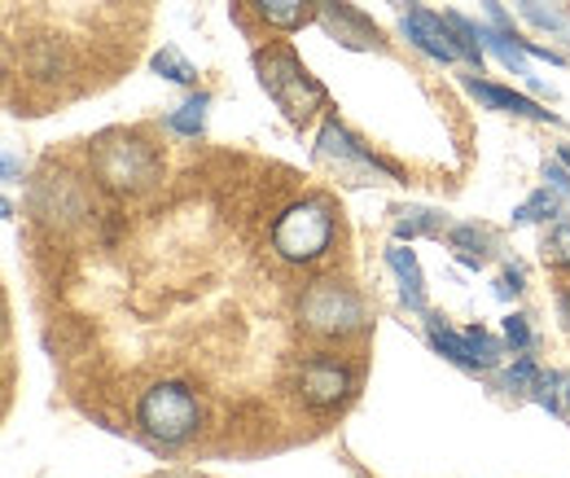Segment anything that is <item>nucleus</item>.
<instances>
[{"mask_svg": "<svg viewBox=\"0 0 570 478\" xmlns=\"http://www.w3.org/2000/svg\"><path fill=\"white\" fill-rule=\"evenodd\" d=\"M255 70H259V84L268 88V97L282 106L289 124H307L325 106V88L307 75V67L294 58V49H285V45L259 49L255 53Z\"/></svg>", "mask_w": 570, "mask_h": 478, "instance_id": "nucleus-1", "label": "nucleus"}, {"mask_svg": "<svg viewBox=\"0 0 570 478\" xmlns=\"http://www.w3.org/2000/svg\"><path fill=\"white\" fill-rule=\"evenodd\" d=\"M137 421H141V430L154 443L176 448V443H185V439L198 435L203 409H198V400H194L189 387H180V382H154L141 400H137Z\"/></svg>", "mask_w": 570, "mask_h": 478, "instance_id": "nucleus-2", "label": "nucleus"}, {"mask_svg": "<svg viewBox=\"0 0 570 478\" xmlns=\"http://www.w3.org/2000/svg\"><path fill=\"white\" fill-rule=\"evenodd\" d=\"M334 242V211L325 198H303L285 206L273 224V251L285 264H312L330 251Z\"/></svg>", "mask_w": 570, "mask_h": 478, "instance_id": "nucleus-3", "label": "nucleus"}, {"mask_svg": "<svg viewBox=\"0 0 570 478\" xmlns=\"http://www.w3.org/2000/svg\"><path fill=\"white\" fill-rule=\"evenodd\" d=\"M298 321L312 339H352L360 325H364V303L352 285L343 281H316L303 290L298 299Z\"/></svg>", "mask_w": 570, "mask_h": 478, "instance_id": "nucleus-4", "label": "nucleus"}, {"mask_svg": "<svg viewBox=\"0 0 570 478\" xmlns=\"http://www.w3.org/2000/svg\"><path fill=\"white\" fill-rule=\"evenodd\" d=\"M92 172L110 194H141L158 181V154L137 137H106L92 149Z\"/></svg>", "mask_w": 570, "mask_h": 478, "instance_id": "nucleus-5", "label": "nucleus"}, {"mask_svg": "<svg viewBox=\"0 0 570 478\" xmlns=\"http://www.w3.org/2000/svg\"><path fill=\"white\" fill-rule=\"evenodd\" d=\"M356 387V373L338 355H312L298 373V391L312 409H338Z\"/></svg>", "mask_w": 570, "mask_h": 478, "instance_id": "nucleus-6", "label": "nucleus"}, {"mask_svg": "<svg viewBox=\"0 0 570 478\" xmlns=\"http://www.w3.org/2000/svg\"><path fill=\"white\" fill-rule=\"evenodd\" d=\"M316 145H321V158H330V163H338V167H352V172H364V176H386V181H400V176H404L400 167H391V163H382L373 149H364L334 115L321 124Z\"/></svg>", "mask_w": 570, "mask_h": 478, "instance_id": "nucleus-7", "label": "nucleus"}, {"mask_svg": "<svg viewBox=\"0 0 570 478\" xmlns=\"http://www.w3.org/2000/svg\"><path fill=\"white\" fill-rule=\"evenodd\" d=\"M400 31L413 40V49H422L430 62H456L461 58V49H456V36H452V27H448V18H434L430 9L422 4H413V9H404V18H400Z\"/></svg>", "mask_w": 570, "mask_h": 478, "instance_id": "nucleus-8", "label": "nucleus"}, {"mask_svg": "<svg viewBox=\"0 0 570 478\" xmlns=\"http://www.w3.org/2000/svg\"><path fill=\"white\" fill-rule=\"evenodd\" d=\"M316 18L347 49H382V31L360 13L356 4H347V0H321L316 4Z\"/></svg>", "mask_w": 570, "mask_h": 478, "instance_id": "nucleus-9", "label": "nucleus"}, {"mask_svg": "<svg viewBox=\"0 0 570 478\" xmlns=\"http://www.w3.org/2000/svg\"><path fill=\"white\" fill-rule=\"evenodd\" d=\"M465 92H470V97H479V101H483V106H492V110H504V115H522V119L558 124V115H553V110H540L531 97H522V92H513V88L483 84V79H465Z\"/></svg>", "mask_w": 570, "mask_h": 478, "instance_id": "nucleus-10", "label": "nucleus"}, {"mask_svg": "<svg viewBox=\"0 0 570 478\" xmlns=\"http://www.w3.org/2000/svg\"><path fill=\"white\" fill-rule=\"evenodd\" d=\"M386 264H391V273L400 276V299H404L413 312H422V316H426V281H422V264H417V255L400 242V246H391V251H386Z\"/></svg>", "mask_w": 570, "mask_h": 478, "instance_id": "nucleus-11", "label": "nucleus"}, {"mask_svg": "<svg viewBox=\"0 0 570 478\" xmlns=\"http://www.w3.org/2000/svg\"><path fill=\"white\" fill-rule=\"evenodd\" d=\"M513 9H518L535 31L562 36V40L570 45V13L562 0H513Z\"/></svg>", "mask_w": 570, "mask_h": 478, "instance_id": "nucleus-12", "label": "nucleus"}, {"mask_svg": "<svg viewBox=\"0 0 570 478\" xmlns=\"http://www.w3.org/2000/svg\"><path fill=\"white\" fill-rule=\"evenodd\" d=\"M250 9L277 31H298L307 18H316V4L307 0H250Z\"/></svg>", "mask_w": 570, "mask_h": 478, "instance_id": "nucleus-13", "label": "nucleus"}, {"mask_svg": "<svg viewBox=\"0 0 570 478\" xmlns=\"http://www.w3.org/2000/svg\"><path fill=\"white\" fill-rule=\"evenodd\" d=\"M426 334H430V347H434V351H443L452 364H461V369H474V373H479V364H474V351H470V339H465V334L448 330L439 316H426Z\"/></svg>", "mask_w": 570, "mask_h": 478, "instance_id": "nucleus-14", "label": "nucleus"}, {"mask_svg": "<svg viewBox=\"0 0 570 478\" xmlns=\"http://www.w3.org/2000/svg\"><path fill=\"white\" fill-rule=\"evenodd\" d=\"M479 40H483L488 53H497L504 70H513V75H531V70H527V58H531V53H527L513 36H504V31H497V27H479Z\"/></svg>", "mask_w": 570, "mask_h": 478, "instance_id": "nucleus-15", "label": "nucleus"}, {"mask_svg": "<svg viewBox=\"0 0 570 478\" xmlns=\"http://www.w3.org/2000/svg\"><path fill=\"white\" fill-rule=\"evenodd\" d=\"M207 110H212V97L198 92V97H189L176 115H167V128H171L176 137H198V133L207 128Z\"/></svg>", "mask_w": 570, "mask_h": 478, "instance_id": "nucleus-16", "label": "nucleus"}, {"mask_svg": "<svg viewBox=\"0 0 570 478\" xmlns=\"http://www.w3.org/2000/svg\"><path fill=\"white\" fill-rule=\"evenodd\" d=\"M448 27H452V36H456L461 58H470L474 67L483 70V40H479V27H474L470 18H461V13H448Z\"/></svg>", "mask_w": 570, "mask_h": 478, "instance_id": "nucleus-17", "label": "nucleus"}, {"mask_svg": "<svg viewBox=\"0 0 570 478\" xmlns=\"http://www.w3.org/2000/svg\"><path fill=\"white\" fill-rule=\"evenodd\" d=\"M452 246H456V255H461V264H470V269H479L483 264V246H488V233H479L474 224H461V228H452Z\"/></svg>", "mask_w": 570, "mask_h": 478, "instance_id": "nucleus-18", "label": "nucleus"}, {"mask_svg": "<svg viewBox=\"0 0 570 478\" xmlns=\"http://www.w3.org/2000/svg\"><path fill=\"white\" fill-rule=\"evenodd\" d=\"M154 70H158V75H167L171 84H194V79H198L194 62H185L176 49H163V53H154Z\"/></svg>", "mask_w": 570, "mask_h": 478, "instance_id": "nucleus-19", "label": "nucleus"}, {"mask_svg": "<svg viewBox=\"0 0 570 478\" xmlns=\"http://www.w3.org/2000/svg\"><path fill=\"white\" fill-rule=\"evenodd\" d=\"M535 382H540V364H535L531 355H522V360L504 373V387H509L513 396H531V391H535Z\"/></svg>", "mask_w": 570, "mask_h": 478, "instance_id": "nucleus-20", "label": "nucleus"}, {"mask_svg": "<svg viewBox=\"0 0 570 478\" xmlns=\"http://www.w3.org/2000/svg\"><path fill=\"white\" fill-rule=\"evenodd\" d=\"M400 215H404V220L395 224V237H400V242H413V237L439 228V215H434V211H400Z\"/></svg>", "mask_w": 570, "mask_h": 478, "instance_id": "nucleus-21", "label": "nucleus"}, {"mask_svg": "<svg viewBox=\"0 0 570 478\" xmlns=\"http://www.w3.org/2000/svg\"><path fill=\"white\" fill-rule=\"evenodd\" d=\"M549 215H558V198H553L549 189H540L535 198H527V203L513 211L518 224H535V220H549Z\"/></svg>", "mask_w": 570, "mask_h": 478, "instance_id": "nucleus-22", "label": "nucleus"}, {"mask_svg": "<svg viewBox=\"0 0 570 478\" xmlns=\"http://www.w3.org/2000/svg\"><path fill=\"white\" fill-rule=\"evenodd\" d=\"M504 339H509V347H518V351H527V347H531V325H527V316H522V312L504 316Z\"/></svg>", "mask_w": 570, "mask_h": 478, "instance_id": "nucleus-23", "label": "nucleus"}, {"mask_svg": "<svg viewBox=\"0 0 570 478\" xmlns=\"http://www.w3.org/2000/svg\"><path fill=\"white\" fill-rule=\"evenodd\" d=\"M549 260L570 269V224H558V228L549 233Z\"/></svg>", "mask_w": 570, "mask_h": 478, "instance_id": "nucleus-24", "label": "nucleus"}, {"mask_svg": "<svg viewBox=\"0 0 570 478\" xmlns=\"http://www.w3.org/2000/svg\"><path fill=\"white\" fill-rule=\"evenodd\" d=\"M479 4L488 9V18H492V27H497V31H504V36H513V40H518V31H513V18L504 13V4H500V0H479Z\"/></svg>", "mask_w": 570, "mask_h": 478, "instance_id": "nucleus-25", "label": "nucleus"}, {"mask_svg": "<svg viewBox=\"0 0 570 478\" xmlns=\"http://www.w3.org/2000/svg\"><path fill=\"white\" fill-rule=\"evenodd\" d=\"M544 181H549V189H558L562 198H570V176L562 172V163H553V167L544 172Z\"/></svg>", "mask_w": 570, "mask_h": 478, "instance_id": "nucleus-26", "label": "nucleus"}, {"mask_svg": "<svg viewBox=\"0 0 570 478\" xmlns=\"http://www.w3.org/2000/svg\"><path fill=\"white\" fill-rule=\"evenodd\" d=\"M522 290V273L518 269H504V276H500V285H497V294L500 299H513Z\"/></svg>", "mask_w": 570, "mask_h": 478, "instance_id": "nucleus-27", "label": "nucleus"}, {"mask_svg": "<svg viewBox=\"0 0 570 478\" xmlns=\"http://www.w3.org/2000/svg\"><path fill=\"white\" fill-rule=\"evenodd\" d=\"M558 312H562V321H567V330H570V290L558 294Z\"/></svg>", "mask_w": 570, "mask_h": 478, "instance_id": "nucleus-28", "label": "nucleus"}, {"mask_svg": "<svg viewBox=\"0 0 570 478\" xmlns=\"http://www.w3.org/2000/svg\"><path fill=\"white\" fill-rule=\"evenodd\" d=\"M562 378V404H567V417H570V373H558Z\"/></svg>", "mask_w": 570, "mask_h": 478, "instance_id": "nucleus-29", "label": "nucleus"}, {"mask_svg": "<svg viewBox=\"0 0 570 478\" xmlns=\"http://www.w3.org/2000/svg\"><path fill=\"white\" fill-rule=\"evenodd\" d=\"M558 158H562V163L570 167V145H562V154H558Z\"/></svg>", "mask_w": 570, "mask_h": 478, "instance_id": "nucleus-30", "label": "nucleus"}]
</instances>
